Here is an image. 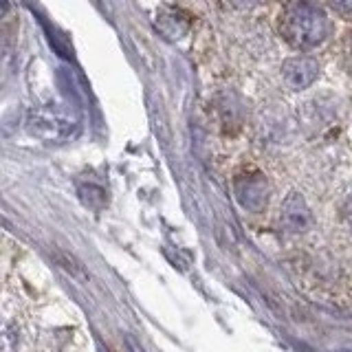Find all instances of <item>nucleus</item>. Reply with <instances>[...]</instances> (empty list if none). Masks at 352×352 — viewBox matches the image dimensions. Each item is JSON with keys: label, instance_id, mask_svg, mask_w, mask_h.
<instances>
[{"label": "nucleus", "instance_id": "obj_1", "mask_svg": "<svg viewBox=\"0 0 352 352\" xmlns=\"http://www.w3.org/2000/svg\"><path fill=\"white\" fill-rule=\"evenodd\" d=\"M280 33L293 49H313L330 36V22L324 9L311 3H291L280 16Z\"/></svg>", "mask_w": 352, "mask_h": 352}, {"label": "nucleus", "instance_id": "obj_2", "mask_svg": "<svg viewBox=\"0 0 352 352\" xmlns=\"http://www.w3.org/2000/svg\"><path fill=\"white\" fill-rule=\"evenodd\" d=\"M27 128L33 137L51 143L69 141L80 130L77 121L69 113H64L62 108H51V106L31 110L27 119Z\"/></svg>", "mask_w": 352, "mask_h": 352}, {"label": "nucleus", "instance_id": "obj_3", "mask_svg": "<svg viewBox=\"0 0 352 352\" xmlns=\"http://www.w3.org/2000/svg\"><path fill=\"white\" fill-rule=\"evenodd\" d=\"M234 192L238 203L249 212H260L269 201V183L260 172H245L236 176Z\"/></svg>", "mask_w": 352, "mask_h": 352}, {"label": "nucleus", "instance_id": "obj_4", "mask_svg": "<svg viewBox=\"0 0 352 352\" xmlns=\"http://www.w3.org/2000/svg\"><path fill=\"white\" fill-rule=\"evenodd\" d=\"M280 220H282L284 231H289V234H295V236L306 234V231L313 227V212H311V207L306 205L302 194L291 192L284 198Z\"/></svg>", "mask_w": 352, "mask_h": 352}, {"label": "nucleus", "instance_id": "obj_5", "mask_svg": "<svg viewBox=\"0 0 352 352\" xmlns=\"http://www.w3.org/2000/svg\"><path fill=\"white\" fill-rule=\"evenodd\" d=\"M319 75V64L317 60L308 58V55H297V58L286 60L282 66V77L289 88L293 91H304L311 86Z\"/></svg>", "mask_w": 352, "mask_h": 352}, {"label": "nucleus", "instance_id": "obj_6", "mask_svg": "<svg viewBox=\"0 0 352 352\" xmlns=\"http://www.w3.org/2000/svg\"><path fill=\"white\" fill-rule=\"evenodd\" d=\"M157 31L161 33L163 38H168L170 42H174V40H179L181 36H185L187 22L181 16H176L174 11H170V14H161L157 18Z\"/></svg>", "mask_w": 352, "mask_h": 352}, {"label": "nucleus", "instance_id": "obj_7", "mask_svg": "<svg viewBox=\"0 0 352 352\" xmlns=\"http://www.w3.org/2000/svg\"><path fill=\"white\" fill-rule=\"evenodd\" d=\"M328 5L333 7L335 11H339V14L348 16L350 9H352V0H328Z\"/></svg>", "mask_w": 352, "mask_h": 352}, {"label": "nucleus", "instance_id": "obj_8", "mask_svg": "<svg viewBox=\"0 0 352 352\" xmlns=\"http://www.w3.org/2000/svg\"><path fill=\"white\" fill-rule=\"evenodd\" d=\"M234 3L238 5V7H253L258 3V0H234Z\"/></svg>", "mask_w": 352, "mask_h": 352}, {"label": "nucleus", "instance_id": "obj_9", "mask_svg": "<svg viewBox=\"0 0 352 352\" xmlns=\"http://www.w3.org/2000/svg\"><path fill=\"white\" fill-rule=\"evenodd\" d=\"M9 11V0H0V18Z\"/></svg>", "mask_w": 352, "mask_h": 352}]
</instances>
